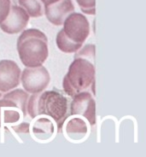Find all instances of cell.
Returning <instances> with one entry per match:
<instances>
[{
  "label": "cell",
  "instance_id": "obj_4",
  "mask_svg": "<svg viewBox=\"0 0 146 157\" xmlns=\"http://www.w3.org/2000/svg\"><path fill=\"white\" fill-rule=\"evenodd\" d=\"M60 32L68 41L81 48L84 41L90 34V24L87 18L81 13L72 12L63 22Z\"/></svg>",
  "mask_w": 146,
  "mask_h": 157
},
{
  "label": "cell",
  "instance_id": "obj_5",
  "mask_svg": "<svg viewBox=\"0 0 146 157\" xmlns=\"http://www.w3.org/2000/svg\"><path fill=\"white\" fill-rule=\"evenodd\" d=\"M20 81L27 93H40L47 88L50 82V74L43 65L25 67V69L21 71Z\"/></svg>",
  "mask_w": 146,
  "mask_h": 157
},
{
  "label": "cell",
  "instance_id": "obj_10",
  "mask_svg": "<svg viewBox=\"0 0 146 157\" xmlns=\"http://www.w3.org/2000/svg\"><path fill=\"white\" fill-rule=\"evenodd\" d=\"M65 124V123H64ZM67 136L72 140H81L88 133V126L85 120L80 117H72L65 124Z\"/></svg>",
  "mask_w": 146,
  "mask_h": 157
},
{
  "label": "cell",
  "instance_id": "obj_15",
  "mask_svg": "<svg viewBox=\"0 0 146 157\" xmlns=\"http://www.w3.org/2000/svg\"><path fill=\"white\" fill-rule=\"evenodd\" d=\"M10 6H11L10 0H0V23L8 15Z\"/></svg>",
  "mask_w": 146,
  "mask_h": 157
},
{
  "label": "cell",
  "instance_id": "obj_2",
  "mask_svg": "<svg viewBox=\"0 0 146 157\" xmlns=\"http://www.w3.org/2000/svg\"><path fill=\"white\" fill-rule=\"evenodd\" d=\"M47 36L39 29L23 30L17 39V52L25 67L42 65L48 57Z\"/></svg>",
  "mask_w": 146,
  "mask_h": 157
},
{
  "label": "cell",
  "instance_id": "obj_11",
  "mask_svg": "<svg viewBox=\"0 0 146 157\" xmlns=\"http://www.w3.org/2000/svg\"><path fill=\"white\" fill-rule=\"evenodd\" d=\"M32 131L35 137L41 140H46L53 135L54 132V126L50 119L46 117H41L34 122Z\"/></svg>",
  "mask_w": 146,
  "mask_h": 157
},
{
  "label": "cell",
  "instance_id": "obj_14",
  "mask_svg": "<svg viewBox=\"0 0 146 157\" xmlns=\"http://www.w3.org/2000/svg\"><path fill=\"white\" fill-rule=\"evenodd\" d=\"M80 9L85 14H95V0H76Z\"/></svg>",
  "mask_w": 146,
  "mask_h": 157
},
{
  "label": "cell",
  "instance_id": "obj_9",
  "mask_svg": "<svg viewBox=\"0 0 146 157\" xmlns=\"http://www.w3.org/2000/svg\"><path fill=\"white\" fill-rule=\"evenodd\" d=\"M74 9L71 0H58L52 4L44 6V13L50 23L60 26L69 14L74 12Z\"/></svg>",
  "mask_w": 146,
  "mask_h": 157
},
{
  "label": "cell",
  "instance_id": "obj_6",
  "mask_svg": "<svg viewBox=\"0 0 146 157\" xmlns=\"http://www.w3.org/2000/svg\"><path fill=\"white\" fill-rule=\"evenodd\" d=\"M72 98L69 105V115L83 116L90 125H94L96 123V104L92 94L85 90Z\"/></svg>",
  "mask_w": 146,
  "mask_h": 157
},
{
  "label": "cell",
  "instance_id": "obj_7",
  "mask_svg": "<svg viewBox=\"0 0 146 157\" xmlns=\"http://www.w3.org/2000/svg\"><path fill=\"white\" fill-rule=\"evenodd\" d=\"M29 21L27 12L17 4H11L6 18L0 23V28L7 34H17L26 28Z\"/></svg>",
  "mask_w": 146,
  "mask_h": 157
},
{
  "label": "cell",
  "instance_id": "obj_19",
  "mask_svg": "<svg viewBox=\"0 0 146 157\" xmlns=\"http://www.w3.org/2000/svg\"><path fill=\"white\" fill-rule=\"evenodd\" d=\"M0 94H1V92H0Z\"/></svg>",
  "mask_w": 146,
  "mask_h": 157
},
{
  "label": "cell",
  "instance_id": "obj_12",
  "mask_svg": "<svg viewBox=\"0 0 146 157\" xmlns=\"http://www.w3.org/2000/svg\"><path fill=\"white\" fill-rule=\"evenodd\" d=\"M17 2L27 12L29 17H40L44 12L40 0H17Z\"/></svg>",
  "mask_w": 146,
  "mask_h": 157
},
{
  "label": "cell",
  "instance_id": "obj_17",
  "mask_svg": "<svg viewBox=\"0 0 146 157\" xmlns=\"http://www.w3.org/2000/svg\"><path fill=\"white\" fill-rule=\"evenodd\" d=\"M40 1H41V3H43L44 6H46V5H49V4H52V3L58 1V0H40Z\"/></svg>",
  "mask_w": 146,
  "mask_h": 157
},
{
  "label": "cell",
  "instance_id": "obj_18",
  "mask_svg": "<svg viewBox=\"0 0 146 157\" xmlns=\"http://www.w3.org/2000/svg\"><path fill=\"white\" fill-rule=\"evenodd\" d=\"M11 4H17V0H10Z\"/></svg>",
  "mask_w": 146,
  "mask_h": 157
},
{
  "label": "cell",
  "instance_id": "obj_13",
  "mask_svg": "<svg viewBox=\"0 0 146 157\" xmlns=\"http://www.w3.org/2000/svg\"><path fill=\"white\" fill-rule=\"evenodd\" d=\"M85 58L87 60L91 61L92 63H94L95 58V45L94 44H86L85 46L79 48L77 51L75 52L74 58Z\"/></svg>",
  "mask_w": 146,
  "mask_h": 157
},
{
  "label": "cell",
  "instance_id": "obj_1",
  "mask_svg": "<svg viewBox=\"0 0 146 157\" xmlns=\"http://www.w3.org/2000/svg\"><path fill=\"white\" fill-rule=\"evenodd\" d=\"M26 112L32 119L39 115L49 116L56 122L58 132H61L69 116V100L60 90H44L29 95Z\"/></svg>",
  "mask_w": 146,
  "mask_h": 157
},
{
  "label": "cell",
  "instance_id": "obj_8",
  "mask_svg": "<svg viewBox=\"0 0 146 157\" xmlns=\"http://www.w3.org/2000/svg\"><path fill=\"white\" fill-rule=\"evenodd\" d=\"M21 70L13 60L0 61V92L5 93L18 87L20 84Z\"/></svg>",
  "mask_w": 146,
  "mask_h": 157
},
{
  "label": "cell",
  "instance_id": "obj_16",
  "mask_svg": "<svg viewBox=\"0 0 146 157\" xmlns=\"http://www.w3.org/2000/svg\"><path fill=\"white\" fill-rule=\"evenodd\" d=\"M11 128L17 133H28L30 130L29 129L30 125H29V123H27V122H21V123H19L18 125L12 126Z\"/></svg>",
  "mask_w": 146,
  "mask_h": 157
},
{
  "label": "cell",
  "instance_id": "obj_3",
  "mask_svg": "<svg viewBox=\"0 0 146 157\" xmlns=\"http://www.w3.org/2000/svg\"><path fill=\"white\" fill-rule=\"evenodd\" d=\"M95 82L94 63L85 58H74L63 78V91L73 97L87 90Z\"/></svg>",
  "mask_w": 146,
  "mask_h": 157
}]
</instances>
